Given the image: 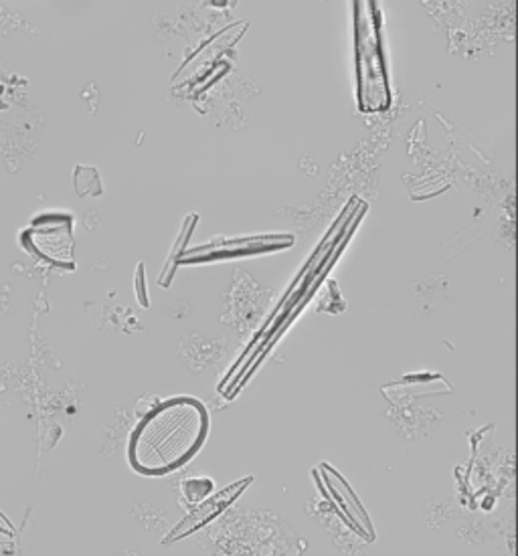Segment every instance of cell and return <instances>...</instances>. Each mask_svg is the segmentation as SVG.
<instances>
[{"instance_id": "cell-1", "label": "cell", "mask_w": 518, "mask_h": 556, "mask_svg": "<svg viewBox=\"0 0 518 556\" xmlns=\"http://www.w3.org/2000/svg\"><path fill=\"white\" fill-rule=\"evenodd\" d=\"M209 413L201 401H164L134 429L128 459L138 473L164 476L185 466L207 440Z\"/></svg>"}, {"instance_id": "cell-2", "label": "cell", "mask_w": 518, "mask_h": 556, "mask_svg": "<svg viewBox=\"0 0 518 556\" xmlns=\"http://www.w3.org/2000/svg\"><path fill=\"white\" fill-rule=\"evenodd\" d=\"M381 21L375 0H355L356 79L363 114H383L391 108V89L381 45Z\"/></svg>"}, {"instance_id": "cell-3", "label": "cell", "mask_w": 518, "mask_h": 556, "mask_svg": "<svg viewBox=\"0 0 518 556\" xmlns=\"http://www.w3.org/2000/svg\"><path fill=\"white\" fill-rule=\"evenodd\" d=\"M72 225L70 215H43L23 235V243L45 262L74 267Z\"/></svg>"}, {"instance_id": "cell-4", "label": "cell", "mask_w": 518, "mask_h": 556, "mask_svg": "<svg viewBox=\"0 0 518 556\" xmlns=\"http://www.w3.org/2000/svg\"><path fill=\"white\" fill-rule=\"evenodd\" d=\"M316 473L323 476L320 488L326 490V496L332 500V504L339 508L346 525L358 532L361 536H365L367 541H375V528L370 525L369 514L365 513V508L361 506V502L353 494L346 480L326 464L320 466Z\"/></svg>"}, {"instance_id": "cell-5", "label": "cell", "mask_w": 518, "mask_h": 556, "mask_svg": "<svg viewBox=\"0 0 518 556\" xmlns=\"http://www.w3.org/2000/svg\"><path fill=\"white\" fill-rule=\"evenodd\" d=\"M252 482L253 478H245V480H241V482L233 483L229 490H223L222 494H217L215 498H209L207 496L203 502H199L197 510H194L193 514H189L187 520L173 530V536H168L166 542L182 539V536H187L189 532H193L197 528L203 527L209 520H213L215 516H219V514L248 488V483Z\"/></svg>"}, {"instance_id": "cell-6", "label": "cell", "mask_w": 518, "mask_h": 556, "mask_svg": "<svg viewBox=\"0 0 518 556\" xmlns=\"http://www.w3.org/2000/svg\"><path fill=\"white\" fill-rule=\"evenodd\" d=\"M213 492V482L207 478H193L182 482V496L189 504H199Z\"/></svg>"}]
</instances>
